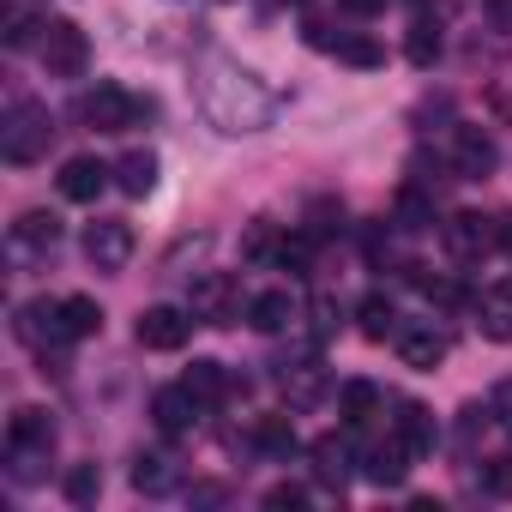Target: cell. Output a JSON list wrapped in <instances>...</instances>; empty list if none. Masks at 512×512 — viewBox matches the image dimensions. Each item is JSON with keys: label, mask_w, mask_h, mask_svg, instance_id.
<instances>
[{"label": "cell", "mask_w": 512, "mask_h": 512, "mask_svg": "<svg viewBox=\"0 0 512 512\" xmlns=\"http://www.w3.org/2000/svg\"><path fill=\"white\" fill-rule=\"evenodd\" d=\"M19 338H25L37 356H49V350H67V344H73L67 308H61V302H31V308H19Z\"/></svg>", "instance_id": "6"}, {"label": "cell", "mask_w": 512, "mask_h": 512, "mask_svg": "<svg viewBox=\"0 0 512 512\" xmlns=\"http://www.w3.org/2000/svg\"><path fill=\"white\" fill-rule=\"evenodd\" d=\"M350 458H356L350 440H338V434H320V440H314V476H320L326 488H344V482H350Z\"/></svg>", "instance_id": "20"}, {"label": "cell", "mask_w": 512, "mask_h": 512, "mask_svg": "<svg viewBox=\"0 0 512 512\" xmlns=\"http://www.w3.org/2000/svg\"><path fill=\"white\" fill-rule=\"evenodd\" d=\"M175 476H181V470H175V458H163V452H139V458H133V488H139V494H169Z\"/></svg>", "instance_id": "22"}, {"label": "cell", "mask_w": 512, "mask_h": 512, "mask_svg": "<svg viewBox=\"0 0 512 512\" xmlns=\"http://www.w3.org/2000/svg\"><path fill=\"white\" fill-rule=\"evenodd\" d=\"M139 115H145V103L127 97L121 85H97V91H85V121H91L97 133H127Z\"/></svg>", "instance_id": "10"}, {"label": "cell", "mask_w": 512, "mask_h": 512, "mask_svg": "<svg viewBox=\"0 0 512 512\" xmlns=\"http://www.w3.org/2000/svg\"><path fill=\"white\" fill-rule=\"evenodd\" d=\"M404 49H410V61H416V67H434V55H440V25H434V19H416Z\"/></svg>", "instance_id": "32"}, {"label": "cell", "mask_w": 512, "mask_h": 512, "mask_svg": "<svg viewBox=\"0 0 512 512\" xmlns=\"http://www.w3.org/2000/svg\"><path fill=\"white\" fill-rule=\"evenodd\" d=\"M476 332L488 344H506L512 338V284H488L482 302H476Z\"/></svg>", "instance_id": "16"}, {"label": "cell", "mask_w": 512, "mask_h": 512, "mask_svg": "<svg viewBox=\"0 0 512 512\" xmlns=\"http://www.w3.org/2000/svg\"><path fill=\"white\" fill-rule=\"evenodd\" d=\"M187 332H193V308H169V302L145 308V314H139V326H133L139 350H181V344H187Z\"/></svg>", "instance_id": "7"}, {"label": "cell", "mask_w": 512, "mask_h": 512, "mask_svg": "<svg viewBox=\"0 0 512 512\" xmlns=\"http://www.w3.org/2000/svg\"><path fill=\"white\" fill-rule=\"evenodd\" d=\"M199 410H205V404H199V398H193L187 386H163V392L151 398V422H157V428H163L169 440H175V434H187Z\"/></svg>", "instance_id": "14"}, {"label": "cell", "mask_w": 512, "mask_h": 512, "mask_svg": "<svg viewBox=\"0 0 512 512\" xmlns=\"http://www.w3.org/2000/svg\"><path fill=\"white\" fill-rule=\"evenodd\" d=\"M392 434H398V440H404L416 458H422V452H434V416H428L416 398H404V404H398V416H392Z\"/></svg>", "instance_id": "19"}, {"label": "cell", "mask_w": 512, "mask_h": 512, "mask_svg": "<svg viewBox=\"0 0 512 512\" xmlns=\"http://www.w3.org/2000/svg\"><path fill=\"white\" fill-rule=\"evenodd\" d=\"M500 247L512 253V217H500Z\"/></svg>", "instance_id": "38"}, {"label": "cell", "mask_w": 512, "mask_h": 512, "mask_svg": "<svg viewBox=\"0 0 512 512\" xmlns=\"http://www.w3.org/2000/svg\"><path fill=\"white\" fill-rule=\"evenodd\" d=\"M410 458H416V452H410L398 434H386L380 446H368V452H362V476H368V482H380V488H398V482L410 476Z\"/></svg>", "instance_id": "11"}, {"label": "cell", "mask_w": 512, "mask_h": 512, "mask_svg": "<svg viewBox=\"0 0 512 512\" xmlns=\"http://www.w3.org/2000/svg\"><path fill=\"white\" fill-rule=\"evenodd\" d=\"M13 241L43 253V247H55V241H61V217H49V211H25V217L13 223Z\"/></svg>", "instance_id": "25"}, {"label": "cell", "mask_w": 512, "mask_h": 512, "mask_svg": "<svg viewBox=\"0 0 512 512\" xmlns=\"http://www.w3.org/2000/svg\"><path fill=\"white\" fill-rule=\"evenodd\" d=\"M446 247L458 260H482V253L500 247V217H482V211H452L446 217Z\"/></svg>", "instance_id": "8"}, {"label": "cell", "mask_w": 512, "mask_h": 512, "mask_svg": "<svg viewBox=\"0 0 512 512\" xmlns=\"http://www.w3.org/2000/svg\"><path fill=\"white\" fill-rule=\"evenodd\" d=\"M494 163H500V145L488 139V127H452V175L458 181H488L494 175Z\"/></svg>", "instance_id": "5"}, {"label": "cell", "mask_w": 512, "mask_h": 512, "mask_svg": "<svg viewBox=\"0 0 512 512\" xmlns=\"http://www.w3.org/2000/svg\"><path fill=\"white\" fill-rule=\"evenodd\" d=\"M37 55L49 67V79H79L85 61H91V43H85V31L73 19H49L43 37H37Z\"/></svg>", "instance_id": "3"}, {"label": "cell", "mask_w": 512, "mask_h": 512, "mask_svg": "<svg viewBox=\"0 0 512 512\" xmlns=\"http://www.w3.org/2000/svg\"><path fill=\"white\" fill-rule=\"evenodd\" d=\"M308 229L326 241L332 229H344V205H314V217H308Z\"/></svg>", "instance_id": "36"}, {"label": "cell", "mask_w": 512, "mask_h": 512, "mask_svg": "<svg viewBox=\"0 0 512 512\" xmlns=\"http://www.w3.org/2000/svg\"><path fill=\"white\" fill-rule=\"evenodd\" d=\"M482 494L512 500V458H488V464H482Z\"/></svg>", "instance_id": "34"}, {"label": "cell", "mask_w": 512, "mask_h": 512, "mask_svg": "<svg viewBox=\"0 0 512 512\" xmlns=\"http://www.w3.org/2000/svg\"><path fill=\"white\" fill-rule=\"evenodd\" d=\"M296 320V302H290V290H260L247 302V326L253 332H284Z\"/></svg>", "instance_id": "18"}, {"label": "cell", "mask_w": 512, "mask_h": 512, "mask_svg": "<svg viewBox=\"0 0 512 512\" xmlns=\"http://www.w3.org/2000/svg\"><path fill=\"white\" fill-rule=\"evenodd\" d=\"M109 163H97V157H67V169H61V199H73V205H91L103 187H109Z\"/></svg>", "instance_id": "13"}, {"label": "cell", "mask_w": 512, "mask_h": 512, "mask_svg": "<svg viewBox=\"0 0 512 512\" xmlns=\"http://www.w3.org/2000/svg\"><path fill=\"white\" fill-rule=\"evenodd\" d=\"M85 260H91L97 272H121V266L133 260V229H127L121 217H97V223L85 229Z\"/></svg>", "instance_id": "9"}, {"label": "cell", "mask_w": 512, "mask_h": 512, "mask_svg": "<svg viewBox=\"0 0 512 512\" xmlns=\"http://www.w3.org/2000/svg\"><path fill=\"white\" fill-rule=\"evenodd\" d=\"M49 139H55V121H49L43 103H25L19 97L7 109V121H0V157H7V163H37L49 151Z\"/></svg>", "instance_id": "2"}, {"label": "cell", "mask_w": 512, "mask_h": 512, "mask_svg": "<svg viewBox=\"0 0 512 512\" xmlns=\"http://www.w3.org/2000/svg\"><path fill=\"white\" fill-rule=\"evenodd\" d=\"M49 446H55L49 410H37V404L13 410V422H7V452H49Z\"/></svg>", "instance_id": "15"}, {"label": "cell", "mask_w": 512, "mask_h": 512, "mask_svg": "<svg viewBox=\"0 0 512 512\" xmlns=\"http://www.w3.org/2000/svg\"><path fill=\"white\" fill-rule=\"evenodd\" d=\"M199 109L223 133H260L272 121V91L253 79L247 67H235V61H211L205 85H199Z\"/></svg>", "instance_id": "1"}, {"label": "cell", "mask_w": 512, "mask_h": 512, "mask_svg": "<svg viewBox=\"0 0 512 512\" xmlns=\"http://www.w3.org/2000/svg\"><path fill=\"white\" fill-rule=\"evenodd\" d=\"M278 241H284V235H278L266 217L247 223V235H241V260H247V266H272V260H278Z\"/></svg>", "instance_id": "26"}, {"label": "cell", "mask_w": 512, "mask_h": 512, "mask_svg": "<svg viewBox=\"0 0 512 512\" xmlns=\"http://www.w3.org/2000/svg\"><path fill=\"white\" fill-rule=\"evenodd\" d=\"M266 506H272V512H296V506H308V488H302V482H278V488L266 494Z\"/></svg>", "instance_id": "35"}, {"label": "cell", "mask_w": 512, "mask_h": 512, "mask_svg": "<svg viewBox=\"0 0 512 512\" xmlns=\"http://www.w3.org/2000/svg\"><path fill=\"white\" fill-rule=\"evenodd\" d=\"M253 440H260V452H272V458H290V452H296V428H290V416H266Z\"/></svg>", "instance_id": "29"}, {"label": "cell", "mask_w": 512, "mask_h": 512, "mask_svg": "<svg viewBox=\"0 0 512 512\" xmlns=\"http://www.w3.org/2000/svg\"><path fill=\"white\" fill-rule=\"evenodd\" d=\"M356 320H362V338H374V344L398 338V308H392V296H380V290L356 308Z\"/></svg>", "instance_id": "23"}, {"label": "cell", "mask_w": 512, "mask_h": 512, "mask_svg": "<svg viewBox=\"0 0 512 512\" xmlns=\"http://www.w3.org/2000/svg\"><path fill=\"white\" fill-rule=\"evenodd\" d=\"M314 241H320L314 229H296V235H284V241H278V260H272V266H284L290 278H308V266H314Z\"/></svg>", "instance_id": "24"}, {"label": "cell", "mask_w": 512, "mask_h": 512, "mask_svg": "<svg viewBox=\"0 0 512 512\" xmlns=\"http://www.w3.org/2000/svg\"><path fill=\"white\" fill-rule=\"evenodd\" d=\"M326 55H338V61H350V67H380V61H386V49H380L374 37H356V31H350V37H332Z\"/></svg>", "instance_id": "27"}, {"label": "cell", "mask_w": 512, "mask_h": 512, "mask_svg": "<svg viewBox=\"0 0 512 512\" xmlns=\"http://www.w3.org/2000/svg\"><path fill=\"white\" fill-rule=\"evenodd\" d=\"M97 494H103V470H97V464H73V470H67V500H73V506H91Z\"/></svg>", "instance_id": "33"}, {"label": "cell", "mask_w": 512, "mask_h": 512, "mask_svg": "<svg viewBox=\"0 0 512 512\" xmlns=\"http://www.w3.org/2000/svg\"><path fill=\"white\" fill-rule=\"evenodd\" d=\"M115 187H121L127 199H145V193L157 187V157H151V151H127V157L115 163Z\"/></svg>", "instance_id": "21"}, {"label": "cell", "mask_w": 512, "mask_h": 512, "mask_svg": "<svg viewBox=\"0 0 512 512\" xmlns=\"http://www.w3.org/2000/svg\"><path fill=\"white\" fill-rule=\"evenodd\" d=\"M61 308H67V326H73V338H97V332H103V308H97L91 296H67Z\"/></svg>", "instance_id": "31"}, {"label": "cell", "mask_w": 512, "mask_h": 512, "mask_svg": "<svg viewBox=\"0 0 512 512\" xmlns=\"http://www.w3.org/2000/svg\"><path fill=\"white\" fill-rule=\"evenodd\" d=\"M398 356H404V368H416V374H434L440 362H446V338L434 332V326H398Z\"/></svg>", "instance_id": "12"}, {"label": "cell", "mask_w": 512, "mask_h": 512, "mask_svg": "<svg viewBox=\"0 0 512 512\" xmlns=\"http://www.w3.org/2000/svg\"><path fill=\"white\" fill-rule=\"evenodd\" d=\"M344 13H356V19H374V13H386V0H338Z\"/></svg>", "instance_id": "37"}, {"label": "cell", "mask_w": 512, "mask_h": 512, "mask_svg": "<svg viewBox=\"0 0 512 512\" xmlns=\"http://www.w3.org/2000/svg\"><path fill=\"white\" fill-rule=\"evenodd\" d=\"M398 223H404V229H434V199H428L422 187H404V193H398Z\"/></svg>", "instance_id": "30"}, {"label": "cell", "mask_w": 512, "mask_h": 512, "mask_svg": "<svg viewBox=\"0 0 512 512\" xmlns=\"http://www.w3.org/2000/svg\"><path fill=\"white\" fill-rule=\"evenodd\" d=\"M181 386H187L205 410H211V404H223V398H235V392H247V380L235 386V380L223 374V362H193V368L181 374Z\"/></svg>", "instance_id": "17"}, {"label": "cell", "mask_w": 512, "mask_h": 512, "mask_svg": "<svg viewBox=\"0 0 512 512\" xmlns=\"http://www.w3.org/2000/svg\"><path fill=\"white\" fill-rule=\"evenodd\" d=\"M374 410H380V392H374L368 380H350V386H344V422L362 428V422H374Z\"/></svg>", "instance_id": "28"}, {"label": "cell", "mask_w": 512, "mask_h": 512, "mask_svg": "<svg viewBox=\"0 0 512 512\" xmlns=\"http://www.w3.org/2000/svg\"><path fill=\"white\" fill-rule=\"evenodd\" d=\"M187 308H193V320H205V326H235V320L247 314V302H241V284H235L229 272H205V278L193 284Z\"/></svg>", "instance_id": "4"}]
</instances>
